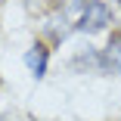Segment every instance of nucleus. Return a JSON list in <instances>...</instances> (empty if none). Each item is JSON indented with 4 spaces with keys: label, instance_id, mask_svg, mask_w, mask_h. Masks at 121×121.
<instances>
[{
    "label": "nucleus",
    "instance_id": "1",
    "mask_svg": "<svg viewBox=\"0 0 121 121\" xmlns=\"http://www.w3.org/2000/svg\"><path fill=\"white\" fill-rule=\"evenodd\" d=\"M109 22H112L109 6L103 3V0H90V3L84 6V13L75 19V28H78V31H84V34H96V31H103Z\"/></svg>",
    "mask_w": 121,
    "mask_h": 121
},
{
    "label": "nucleus",
    "instance_id": "3",
    "mask_svg": "<svg viewBox=\"0 0 121 121\" xmlns=\"http://www.w3.org/2000/svg\"><path fill=\"white\" fill-rule=\"evenodd\" d=\"M99 68L112 71V75H121V37H112L109 47L99 53Z\"/></svg>",
    "mask_w": 121,
    "mask_h": 121
},
{
    "label": "nucleus",
    "instance_id": "4",
    "mask_svg": "<svg viewBox=\"0 0 121 121\" xmlns=\"http://www.w3.org/2000/svg\"><path fill=\"white\" fill-rule=\"evenodd\" d=\"M0 3H3V0H0Z\"/></svg>",
    "mask_w": 121,
    "mask_h": 121
},
{
    "label": "nucleus",
    "instance_id": "2",
    "mask_svg": "<svg viewBox=\"0 0 121 121\" xmlns=\"http://www.w3.org/2000/svg\"><path fill=\"white\" fill-rule=\"evenodd\" d=\"M47 62H50V50H47V43H34L31 50L25 53V65L31 68L34 78H43V75H47Z\"/></svg>",
    "mask_w": 121,
    "mask_h": 121
}]
</instances>
